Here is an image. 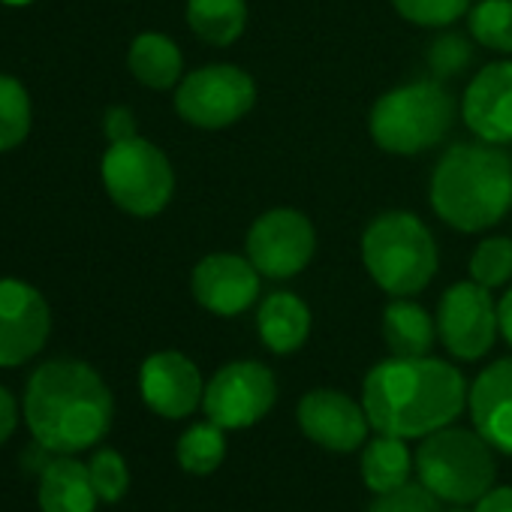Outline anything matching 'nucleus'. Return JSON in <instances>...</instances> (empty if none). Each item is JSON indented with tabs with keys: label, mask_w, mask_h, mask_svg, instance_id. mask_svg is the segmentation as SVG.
<instances>
[{
	"label": "nucleus",
	"mask_w": 512,
	"mask_h": 512,
	"mask_svg": "<svg viewBox=\"0 0 512 512\" xmlns=\"http://www.w3.org/2000/svg\"><path fill=\"white\" fill-rule=\"evenodd\" d=\"M256 332L272 353H296L311 335V308L296 293L278 290L266 296L256 311Z\"/></svg>",
	"instance_id": "a211bd4d"
},
{
	"label": "nucleus",
	"mask_w": 512,
	"mask_h": 512,
	"mask_svg": "<svg viewBox=\"0 0 512 512\" xmlns=\"http://www.w3.org/2000/svg\"><path fill=\"white\" fill-rule=\"evenodd\" d=\"M278 401V380L269 365L238 359L223 365L208 383L202 395V410L211 422L226 431L250 428Z\"/></svg>",
	"instance_id": "9d476101"
},
{
	"label": "nucleus",
	"mask_w": 512,
	"mask_h": 512,
	"mask_svg": "<svg viewBox=\"0 0 512 512\" xmlns=\"http://www.w3.org/2000/svg\"><path fill=\"white\" fill-rule=\"evenodd\" d=\"M34 109L25 85L0 73V154L19 148L31 133Z\"/></svg>",
	"instance_id": "a878e982"
},
{
	"label": "nucleus",
	"mask_w": 512,
	"mask_h": 512,
	"mask_svg": "<svg viewBox=\"0 0 512 512\" xmlns=\"http://www.w3.org/2000/svg\"><path fill=\"white\" fill-rule=\"evenodd\" d=\"M256 103L253 79L235 64H208L187 73L175 88V112L199 130H223Z\"/></svg>",
	"instance_id": "6e6552de"
},
{
	"label": "nucleus",
	"mask_w": 512,
	"mask_h": 512,
	"mask_svg": "<svg viewBox=\"0 0 512 512\" xmlns=\"http://www.w3.org/2000/svg\"><path fill=\"white\" fill-rule=\"evenodd\" d=\"M467 28L479 46L512 55V0H476L467 13Z\"/></svg>",
	"instance_id": "393cba45"
},
{
	"label": "nucleus",
	"mask_w": 512,
	"mask_h": 512,
	"mask_svg": "<svg viewBox=\"0 0 512 512\" xmlns=\"http://www.w3.org/2000/svg\"><path fill=\"white\" fill-rule=\"evenodd\" d=\"M413 464L419 482L452 506H473L497 476L494 449L476 428L446 425L422 437Z\"/></svg>",
	"instance_id": "423d86ee"
},
{
	"label": "nucleus",
	"mask_w": 512,
	"mask_h": 512,
	"mask_svg": "<svg viewBox=\"0 0 512 512\" xmlns=\"http://www.w3.org/2000/svg\"><path fill=\"white\" fill-rule=\"evenodd\" d=\"M127 67L133 73V79L151 91H166V88H178V82L184 79V58L181 49L166 37V34H139L130 43L127 52Z\"/></svg>",
	"instance_id": "412c9836"
},
{
	"label": "nucleus",
	"mask_w": 512,
	"mask_h": 512,
	"mask_svg": "<svg viewBox=\"0 0 512 512\" xmlns=\"http://www.w3.org/2000/svg\"><path fill=\"white\" fill-rule=\"evenodd\" d=\"M446 512H476V509H467V506H452V509H446Z\"/></svg>",
	"instance_id": "e433bc0d"
},
{
	"label": "nucleus",
	"mask_w": 512,
	"mask_h": 512,
	"mask_svg": "<svg viewBox=\"0 0 512 512\" xmlns=\"http://www.w3.org/2000/svg\"><path fill=\"white\" fill-rule=\"evenodd\" d=\"M142 401L163 419H184L202 407L205 383L196 362L178 350H160L142 362Z\"/></svg>",
	"instance_id": "2eb2a0df"
},
{
	"label": "nucleus",
	"mask_w": 512,
	"mask_h": 512,
	"mask_svg": "<svg viewBox=\"0 0 512 512\" xmlns=\"http://www.w3.org/2000/svg\"><path fill=\"white\" fill-rule=\"evenodd\" d=\"M497 323H500V335L503 341L512 347V287L503 293V299L497 302Z\"/></svg>",
	"instance_id": "f704fd0d"
},
{
	"label": "nucleus",
	"mask_w": 512,
	"mask_h": 512,
	"mask_svg": "<svg viewBox=\"0 0 512 512\" xmlns=\"http://www.w3.org/2000/svg\"><path fill=\"white\" fill-rule=\"evenodd\" d=\"M428 199L458 232L491 229L512 208V157L491 142H458L437 160Z\"/></svg>",
	"instance_id": "7ed1b4c3"
},
{
	"label": "nucleus",
	"mask_w": 512,
	"mask_h": 512,
	"mask_svg": "<svg viewBox=\"0 0 512 512\" xmlns=\"http://www.w3.org/2000/svg\"><path fill=\"white\" fill-rule=\"evenodd\" d=\"M470 55L473 52H470V46L464 40H458V37H440L431 46V67L440 76H452V73H458V70L467 67Z\"/></svg>",
	"instance_id": "7c9ffc66"
},
{
	"label": "nucleus",
	"mask_w": 512,
	"mask_h": 512,
	"mask_svg": "<svg viewBox=\"0 0 512 512\" xmlns=\"http://www.w3.org/2000/svg\"><path fill=\"white\" fill-rule=\"evenodd\" d=\"M440 503L443 500L422 482H404L392 491L374 494L368 512H443Z\"/></svg>",
	"instance_id": "c756f323"
},
{
	"label": "nucleus",
	"mask_w": 512,
	"mask_h": 512,
	"mask_svg": "<svg viewBox=\"0 0 512 512\" xmlns=\"http://www.w3.org/2000/svg\"><path fill=\"white\" fill-rule=\"evenodd\" d=\"M16 422H19V410H16V398L0 386V446H4L13 431H16Z\"/></svg>",
	"instance_id": "72a5a7b5"
},
{
	"label": "nucleus",
	"mask_w": 512,
	"mask_h": 512,
	"mask_svg": "<svg viewBox=\"0 0 512 512\" xmlns=\"http://www.w3.org/2000/svg\"><path fill=\"white\" fill-rule=\"evenodd\" d=\"M473 428L491 449L512 455V356L488 365L467 389Z\"/></svg>",
	"instance_id": "f3484780"
},
{
	"label": "nucleus",
	"mask_w": 512,
	"mask_h": 512,
	"mask_svg": "<svg viewBox=\"0 0 512 512\" xmlns=\"http://www.w3.org/2000/svg\"><path fill=\"white\" fill-rule=\"evenodd\" d=\"M461 118L479 142H512V61L485 64L464 88Z\"/></svg>",
	"instance_id": "dca6fc26"
},
{
	"label": "nucleus",
	"mask_w": 512,
	"mask_h": 512,
	"mask_svg": "<svg viewBox=\"0 0 512 512\" xmlns=\"http://www.w3.org/2000/svg\"><path fill=\"white\" fill-rule=\"evenodd\" d=\"M470 281L485 290H497L512 281V238L494 235L476 244L470 256Z\"/></svg>",
	"instance_id": "bb28decb"
},
{
	"label": "nucleus",
	"mask_w": 512,
	"mask_h": 512,
	"mask_svg": "<svg viewBox=\"0 0 512 512\" xmlns=\"http://www.w3.org/2000/svg\"><path fill=\"white\" fill-rule=\"evenodd\" d=\"M175 455H178V464L187 473H193V476L214 473L223 464V458H226V428H220L211 419L190 425L178 437Z\"/></svg>",
	"instance_id": "b1692460"
},
{
	"label": "nucleus",
	"mask_w": 512,
	"mask_h": 512,
	"mask_svg": "<svg viewBox=\"0 0 512 512\" xmlns=\"http://www.w3.org/2000/svg\"><path fill=\"white\" fill-rule=\"evenodd\" d=\"M458 103L440 79H416L386 91L371 115V139L389 154H422L434 148L455 124Z\"/></svg>",
	"instance_id": "39448f33"
},
{
	"label": "nucleus",
	"mask_w": 512,
	"mask_h": 512,
	"mask_svg": "<svg viewBox=\"0 0 512 512\" xmlns=\"http://www.w3.org/2000/svg\"><path fill=\"white\" fill-rule=\"evenodd\" d=\"M362 263L371 281L398 296L422 293L437 275V241L431 229L410 211H383L362 232Z\"/></svg>",
	"instance_id": "20e7f679"
},
{
	"label": "nucleus",
	"mask_w": 512,
	"mask_h": 512,
	"mask_svg": "<svg viewBox=\"0 0 512 512\" xmlns=\"http://www.w3.org/2000/svg\"><path fill=\"white\" fill-rule=\"evenodd\" d=\"M4 4H10V7H28V4H34V0H4Z\"/></svg>",
	"instance_id": "c9c22d12"
},
{
	"label": "nucleus",
	"mask_w": 512,
	"mask_h": 512,
	"mask_svg": "<svg viewBox=\"0 0 512 512\" xmlns=\"http://www.w3.org/2000/svg\"><path fill=\"white\" fill-rule=\"evenodd\" d=\"M187 28L208 46H232L247 28V0H187Z\"/></svg>",
	"instance_id": "5701e85b"
},
{
	"label": "nucleus",
	"mask_w": 512,
	"mask_h": 512,
	"mask_svg": "<svg viewBox=\"0 0 512 512\" xmlns=\"http://www.w3.org/2000/svg\"><path fill=\"white\" fill-rule=\"evenodd\" d=\"M263 275L247 256L238 253H211L196 263L190 290L193 299L217 317H238L260 299Z\"/></svg>",
	"instance_id": "ddd939ff"
},
{
	"label": "nucleus",
	"mask_w": 512,
	"mask_h": 512,
	"mask_svg": "<svg viewBox=\"0 0 512 512\" xmlns=\"http://www.w3.org/2000/svg\"><path fill=\"white\" fill-rule=\"evenodd\" d=\"M244 250L263 278L287 281L311 266L317 253V232L302 211L272 208L250 223Z\"/></svg>",
	"instance_id": "1a4fd4ad"
},
{
	"label": "nucleus",
	"mask_w": 512,
	"mask_h": 512,
	"mask_svg": "<svg viewBox=\"0 0 512 512\" xmlns=\"http://www.w3.org/2000/svg\"><path fill=\"white\" fill-rule=\"evenodd\" d=\"M383 341L392 356H428L437 341V323L413 296H398L383 311Z\"/></svg>",
	"instance_id": "aec40b11"
},
{
	"label": "nucleus",
	"mask_w": 512,
	"mask_h": 512,
	"mask_svg": "<svg viewBox=\"0 0 512 512\" xmlns=\"http://www.w3.org/2000/svg\"><path fill=\"white\" fill-rule=\"evenodd\" d=\"M413 467H416L413 452L404 437L377 434L362 449V482L374 494H383V491H392V488L410 482Z\"/></svg>",
	"instance_id": "4be33fe9"
},
{
	"label": "nucleus",
	"mask_w": 512,
	"mask_h": 512,
	"mask_svg": "<svg viewBox=\"0 0 512 512\" xmlns=\"http://www.w3.org/2000/svg\"><path fill=\"white\" fill-rule=\"evenodd\" d=\"M299 428L329 452H356L368 443L371 419L359 401L338 389H314L299 401Z\"/></svg>",
	"instance_id": "4468645a"
},
{
	"label": "nucleus",
	"mask_w": 512,
	"mask_h": 512,
	"mask_svg": "<svg viewBox=\"0 0 512 512\" xmlns=\"http://www.w3.org/2000/svg\"><path fill=\"white\" fill-rule=\"evenodd\" d=\"M476 512H512V485H500V488H488L476 503Z\"/></svg>",
	"instance_id": "473e14b6"
},
{
	"label": "nucleus",
	"mask_w": 512,
	"mask_h": 512,
	"mask_svg": "<svg viewBox=\"0 0 512 512\" xmlns=\"http://www.w3.org/2000/svg\"><path fill=\"white\" fill-rule=\"evenodd\" d=\"M500 335L497 302L476 281L452 284L437 305V338L461 362L482 359Z\"/></svg>",
	"instance_id": "9b49d317"
},
{
	"label": "nucleus",
	"mask_w": 512,
	"mask_h": 512,
	"mask_svg": "<svg viewBox=\"0 0 512 512\" xmlns=\"http://www.w3.org/2000/svg\"><path fill=\"white\" fill-rule=\"evenodd\" d=\"M362 407L377 434L422 440L461 416L467 407V383L443 359L392 356L368 371Z\"/></svg>",
	"instance_id": "f257e3e1"
},
{
	"label": "nucleus",
	"mask_w": 512,
	"mask_h": 512,
	"mask_svg": "<svg viewBox=\"0 0 512 512\" xmlns=\"http://www.w3.org/2000/svg\"><path fill=\"white\" fill-rule=\"evenodd\" d=\"M103 133L109 142H124V139H133L139 136L136 133V118L127 106H112L103 118Z\"/></svg>",
	"instance_id": "2f4dec72"
},
{
	"label": "nucleus",
	"mask_w": 512,
	"mask_h": 512,
	"mask_svg": "<svg viewBox=\"0 0 512 512\" xmlns=\"http://www.w3.org/2000/svg\"><path fill=\"white\" fill-rule=\"evenodd\" d=\"M476 0H392L401 19L419 28H446L470 13Z\"/></svg>",
	"instance_id": "cd10ccee"
},
{
	"label": "nucleus",
	"mask_w": 512,
	"mask_h": 512,
	"mask_svg": "<svg viewBox=\"0 0 512 512\" xmlns=\"http://www.w3.org/2000/svg\"><path fill=\"white\" fill-rule=\"evenodd\" d=\"M88 473L94 482V491L106 503H118L130 488V470L121 452L115 449H97L88 461Z\"/></svg>",
	"instance_id": "c85d7f7f"
},
{
	"label": "nucleus",
	"mask_w": 512,
	"mask_h": 512,
	"mask_svg": "<svg viewBox=\"0 0 512 512\" xmlns=\"http://www.w3.org/2000/svg\"><path fill=\"white\" fill-rule=\"evenodd\" d=\"M100 175L109 199L133 217L160 214L175 193V172L169 157L142 136L109 142Z\"/></svg>",
	"instance_id": "0eeeda50"
},
{
	"label": "nucleus",
	"mask_w": 512,
	"mask_h": 512,
	"mask_svg": "<svg viewBox=\"0 0 512 512\" xmlns=\"http://www.w3.org/2000/svg\"><path fill=\"white\" fill-rule=\"evenodd\" d=\"M52 311L46 296L16 278L0 281V368L31 362L49 341Z\"/></svg>",
	"instance_id": "f8f14e48"
},
{
	"label": "nucleus",
	"mask_w": 512,
	"mask_h": 512,
	"mask_svg": "<svg viewBox=\"0 0 512 512\" xmlns=\"http://www.w3.org/2000/svg\"><path fill=\"white\" fill-rule=\"evenodd\" d=\"M112 416V392L88 362L52 359L28 380L25 422L52 455H76L97 446L109 434Z\"/></svg>",
	"instance_id": "f03ea898"
},
{
	"label": "nucleus",
	"mask_w": 512,
	"mask_h": 512,
	"mask_svg": "<svg viewBox=\"0 0 512 512\" xmlns=\"http://www.w3.org/2000/svg\"><path fill=\"white\" fill-rule=\"evenodd\" d=\"M97 491L88 464L58 455L40 473V509L43 512H97Z\"/></svg>",
	"instance_id": "6ab92c4d"
}]
</instances>
